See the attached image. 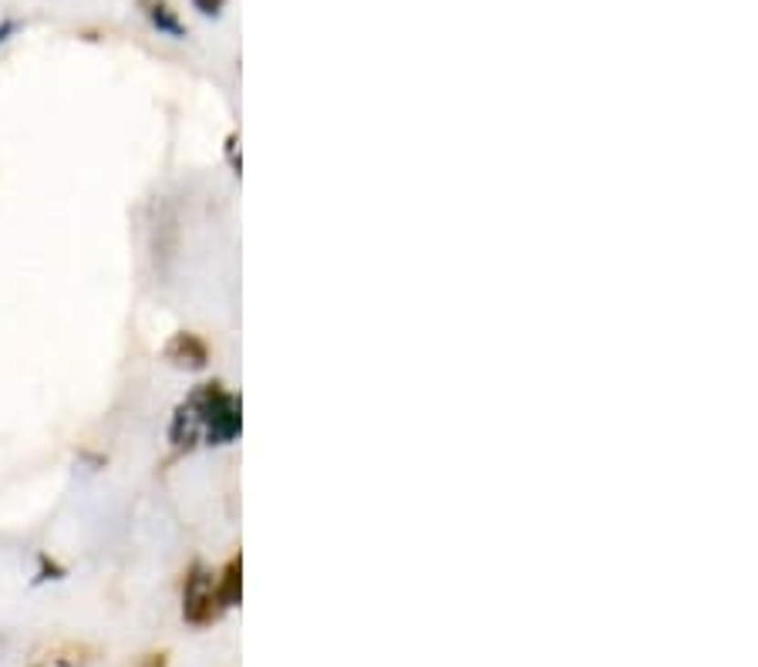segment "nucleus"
Here are the masks:
<instances>
[{"label": "nucleus", "mask_w": 758, "mask_h": 667, "mask_svg": "<svg viewBox=\"0 0 758 667\" xmlns=\"http://www.w3.org/2000/svg\"><path fill=\"white\" fill-rule=\"evenodd\" d=\"M213 617H216L213 583L206 580L203 573H196L193 580L186 583V620H193V624H209Z\"/></svg>", "instance_id": "f257e3e1"}, {"label": "nucleus", "mask_w": 758, "mask_h": 667, "mask_svg": "<svg viewBox=\"0 0 758 667\" xmlns=\"http://www.w3.org/2000/svg\"><path fill=\"white\" fill-rule=\"evenodd\" d=\"M169 357H176V361H179V357H193L189 365H203V361H206V347L196 341L193 334H179V337L172 341V347H169Z\"/></svg>", "instance_id": "f03ea898"}, {"label": "nucleus", "mask_w": 758, "mask_h": 667, "mask_svg": "<svg viewBox=\"0 0 758 667\" xmlns=\"http://www.w3.org/2000/svg\"><path fill=\"white\" fill-rule=\"evenodd\" d=\"M152 21L159 24L162 31H169V34H182L179 31V24H176V17L169 14V7H152Z\"/></svg>", "instance_id": "7ed1b4c3"}, {"label": "nucleus", "mask_w": 758, "mask_h": 667, "mask_svg": "<svg viewBox=\"0 0 758 667\" xmlns=\"http://www.w3.org/2000/svg\"><path fill=\"white\" fill-rule=\"evenodd\" d=\"M142 667H165V657L162 654H155V657H149V661H145V664Z\"/></svg>", "instance_id": "20e7f679"}, {"label": "nucleus", "mask_w": 758, "mask_h": 667, "mask_svg": "<svg viewBox=\"0 0 758 667\" xmlns=\"http://www.w3.org/2000/svg\"><path fill=\"white\" fill-rule=\"evenodd\" d=\"M196 4H203L206 14H216V4H219V0H196Z\"/></svg>", "instance_id": "39448f33"}]
</instances>
